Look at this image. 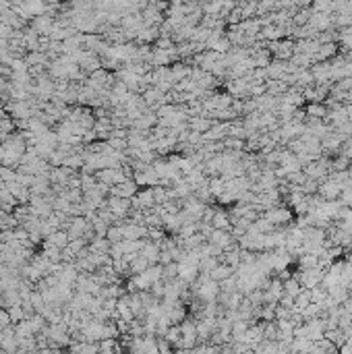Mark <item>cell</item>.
I'll use <instances>...</instances> for the list:
<instances>
[{
	"label": "cell",
	"mask_w": 352,
	"mask_h": 354,
	"mask_svg": "<svg viewBox=\"0 0 352 354\" xmlns=\"http://www.w3.org/2000/svg\"><path fill=\"white\" fill-rule=\"evenodd\" d=\"M135 191H137L135 184L127 182V180H123L119 184H112V187H110V193L116 195V197H131V195H135Z\"/></svg>",
	"instance_id": "2"
},
{
	"label": "cell",
	"mask_w": 352,
	"mask_h": 354,
	"mask_svg": "<svg viewBox=\"0 0 352 354\" xmlns=\"http://www.w3.org/2000/svg\"><path fill=\"white\" fill-rule=\"evenodd\" d=\"M77 116L81 118V110H75V112H73V121H75V118H77ZM81 127H83V129H85V131H87V129L91 127V118H85V121H83V123H81Z\"/></svg>",
	"instance_id": "3"
},
{
	"label": "cell",
	"mask_w": 352,
	"mask_h": 354,
	"mask_svg": "<svg viewBox=\"0 0 352 354\" xmlns=\"http://www.w3.org/2000/svg\"><path fill=\"white\" fill-rule=\"evenodd\" d=\"M69 241H71V236H69V232L66 230H54L50 236H46V245H54V247H58V249H64L66 245H69Z\"/></svg>",
	"instance_id": "1"
}]
</instances>
